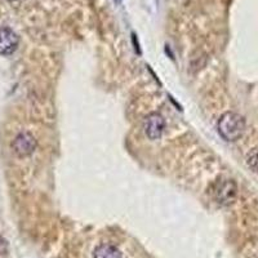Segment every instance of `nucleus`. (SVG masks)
I'll list each match as a JSON object with an SVG mask.
<instances>
[{
  "mask_svg": "<svg viewBox=\"0 0 258 258\" xmlns=\"http://www.w3.org/2000/svg\"><path fill=\"white\" fill-rule=\"evenodd\" d=\"M94 258H123V254L112 244H101L94 249Z\"/></svg>",
  "mask_w": 258,
  "mask_h": 258,
  "instance_id": "423d86ee",
  "label": "nucleus"
},
{
  "mask_svg": "<svg viewBox=\"0 0 258 258\" xmlns=\"http://www.w3.org/2000/svg\"><path fill=\"white\" fill-rule=\"evenodd\" d=\"M165 129V119L159 112H151L144 119V132L150 140H159Z\"/></svg>",
  "mask_w": 258,
  "mask_h": 258,
  "instance_id": "7ed1b4c3",
  "label": "nucleus"
},
{
  "mask_svg": "<svg viewBox=\"0 0 258 258\" xmlns=\"http://www.w3.org/2000/svg\"><path fill=\"white\" fill-rule=\"evenodd\" d=\"M115 2H116V3H120V0H115Z\"/></svg>",
  "mask_w": 258,
  "mask_h": 258,
  "instance_id": "1a4fd4ad",
  "label": "nucleus"
},
{
  "mask_svg": "<svg viewBox=\"0 0 258 258\" xmlns=\"http://www.w3.org/2000/svg\"><path fill=\"white\" fill-rule=\"evenodd\" d=\"M209 195L220 206H231L238 198V185L234 179L221 177L212 182L209 186Z\"/></svg>",
  "mask_w": 258,
  "mask_h": 258,
  "instance_id": "f03ea898",
  "label": "nucleus"
},
{
  "mask_svg": "<svg viewBox=\"0 0 258 258\" xmlns=\"http://www.w3.org/2000/svg\"><path fill=\"white\" fill-rule=\"evenodd\" d=\"M20 38L9 27H2L0 29V54L2 56H9L12 54L18 47Z\"/></svg>",
  "mask_w": 258,
  "mask_h": 258,
  "instance_id": "39448f33",
  "label": "nucleus"
},
{
  "mask_svg": "<svg viewBox=\"0 0 258 258\" xmlns=\"http://www.w3.org/2000/svg\"><path fill=\"white\" fill-rule=\"evenodd\" d=\"M36 149L35 137L29 132H21L13 141V150L20 158H26L31 155Z\"/></svg>",
  "mask_w": 258,
  "mask_h": 258,
  "instance_id": "20e7f679",
  "label": "nucleus"
},
{
  "mask_svg": "<svg viewBox=\"0 0 258 258\" xmlns=\"http://www.w3.org/2000/svg\"><path fill=\"white\" fill-rule=\"evenodd\" d=\"M6 250H7V243H6V240H4V239L0 238V255L4 254V253H6Z\"/></svg>",
  "mask_w": 258,
  "mask_h": 258,
  "instance_id": "6e6552de",
  "label": "nucleus"
},
{
  "mask_svg": "<svg viewBox=\"0 0 258 258\" xmlns=\"http://www.w3.org/2000/svg\"><path fill=\"white\" fill-rule=\"evenodd\" d=\"M217 128L223 140L229 142L238 141L245 131V120L241 115L227 111L220 117Z\"/></svg>",
  "mask_w": 258,
  "mask_h": 258,
  "instance_id": "f257e3e1",
  "label": "nucleus"
},
{
  "mask_svg": "<svg viewBox=\"0 0 258 258\" xmlns=\"http://www.w3.org/2000/svg\"><path fill=\"white\" fill-rule=\"evenodd\" d=\"M246 164L253 172L258 173V147L250 150L249 154L246 155Z\"/></svg>",
  "mask_w": 258,
  "mask_h": 258,
  "instance_id": "0eeeda50",
  "label": "nucleus"
}]
</instances>
